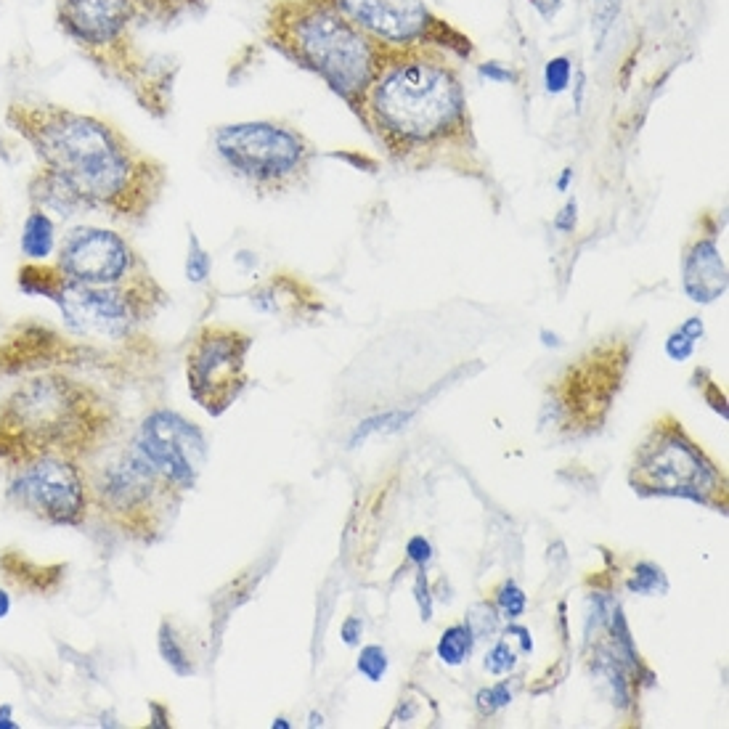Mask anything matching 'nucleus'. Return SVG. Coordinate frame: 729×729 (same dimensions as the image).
I'll use <instances>...</instances> for the list:
<instances>
[{"label": "nucleus", "instance_id": "nucleus-3", "mask_svg": "<svg viewBox=\"0 0 729 729\" xmlns=\"http://www.w3.org/2000/svg\"><path fill=\"white\" fill-rule=\"evenodd\" d=\"M114 430L117 409L101 390L64 372L35 374L0 403V464L19 470L46 456L83 464Z\"/></svg>", "mask_w": 729, "mask_h": 729}, {"label": "nucleus", "instance_id": "nucleus-34", "mask_svg": "<svg viewBox=\"0 0 729 729\" xmlns=\"http://www.w3.org/2000/svg\"><path fill=\"white\" fill-rule=\"evenodd\" d=\"M478 75L488 83H496V85H507V83H515L517 75L515 69L504 64V61H483L478 64Z\"/></svg>", "mask_w": 729, "mask_h": 729}, {"label": "nucleus", "instance_id": "nucleus-33", "mask_svg": "<svg viewBox=\"0 0 729 729\" xmlns=\"http://www.w3.org/2000/svg\"><path fill=\"white\" fill-rule=\"evenodd\" d=\"M467 626H470L475 637H488V634H494V631H496L494 608H491L488 602L478 605V608L472 610V616L467 618Z\"/></svg>", "mask_w": 729, "mask_h": 729}, {"label": "nucleus", "instance_id": "nucleus-40", "mask_svg": "<svg viewBox=\"0 0 729 729\" xmlns=\"http://www.w3.org/2000/svg\"><path fill=\"white\" fill-rule=\"evenodd\" d=\"M536 11L541 14V19H547V22H552L557 14L562 11V6H565V0H528Z\"/></svg>", "mask_w": 729, "mask_h": 729}, {"label": "nucleus", "instance_id": "nucleus-9", "mask_svg": "<svg viewBox=\"0 0 729 729\" xmlns=\"http://www.w3.org/2000/svg\"><path fill=\"white\" fill-rule=\"evenodd\" d=\"M631 486L639 494L682 496L698 504L724 502V478L708 456L671 419H663L647 435L631 470Z\"/></svg>", "mask_w": 729, "mask_h": 729}, {"label": "nucleus", "instance_id": "nucleus-20", "mask_svg": "<svg viewBox=\"0 0 729 729\" xmlns=\"http://www.w3.org/2000/svg\"><path fill=\"white\" fill-rule=\"evenodd\" d=\"M141 30L168 32L207 14V0H130Z\"/></svg>", "mask_w": 729, "mask_h": 729}, {"label": "nucleus", "instance_id": "nucleus-27", "mask_svg": "<svg viewBox=\"0 0 729 729\" xmlns=\"http://www.w3.org/2000/svg\"><path fill=\"white\" fill-rule=\"evenodd\" d=\"M666 578H663L661 568H655L650 562H642L634 570V578L629 581V589L637 594H655V592H666Z\"/></svg>", "mask_w": 729, "mask_h": 729}, {"label": "nucleus", "instance_id": "nucleus-17", "mask_svg": "<svg viewBox=\"0 0 729 729\" xmlns=\"http://www.w3.org/2000/svg\"><path fill=\"white\" fill-rule=\"evenodd\" d=\"M684 292L695 303H714L727 292V266L714 236H700L687 247L682 260Z\"/></svg>", "mask_w": 729, "mask_h": 729}, {"label": "nucleus", "instance_id": "nucleus-36", "mask_svg": "<svg viewBox=\"0 0 729 729\" xmlns=\"http://www.w3.org/2000/svg\"><path fill=\"white\" fill-rule=\"evenodd\" d=\"M406 555H409V560L417 565V568H425L427 562L433 560V547H430V541L425 539V536H414V539L409 541V547H406Z\"/></svg>", "mask_w": 729, "mask_h": 729}, {"label": "nucleus", "instance_id": "nucleus-19", "mask_svg": "<svg viewBox=\"0 0 729 729\" xmlns=\"http://www.w3.org/2000/svg\"><path fill=\"white\" fill-rule=\"evenodd\" d=\"M0 570L6 576L8 584L30 594H54L64 584V573L67 565L56 562V565H40L32 557H27L19 549H6L0 555Z\"/></svg>", "mask_w": 729, "mask_h": 729}, {"label": "nucleus", "instance_id": "nucleus-8", "mask_svg": "<svg viewBox=\"0 0 729 729\" xmlns=\"http://www.w3.org/2000/svg\"><path fill=\"white\" fill-rule=\"evenodd\" d=\"M213 149L228 173L260 197L300 189L316 160V146L281 120L218 125L213 130Z\"/></svg>", "mask_w": 729, "mask_h": 729}, {"label": "nucleus", "instance_id": "nucleus-10", "mask_svg": "<svg viewBox=\"0 0 729 729\" xmlns=\"http://www.w3.org/2000/svg\"><path fill=\"white\" fill-rule=\"evenodd\" d=\"M358 30L390 48L433 46L449 51L459 61L475 59V43L467 32L435 14L425 0H321Z\"/></svg>", "mask_w": 729, "mask_h": 729}, {"label": "nucleus", "instance_id": "nucleus-26", "mask_svg": "<svg viewBox=\"0 0 729 729\" xmlns=\"http://www.w3.org/2000/svg\"><path fill=\"white\" fill-rule=\"evenodd\" d=\"M210 268H213V258L210 252L202 247L199 236L194 231H189V255H186V279L191 284H202L210 276Z\"/></svg>", "mask_w": 729, "mask_h": 729}, {"label": "nucleus", "instance_id": "nucleus-29", "mask_svg": "<svg viewBox=\"0 0 729 729\" xmlns=\"http://www.w3.org/2000/svg\"><path fill=\"white\" fill-rule=\"evenodd\" d=\"M570 77H573V61L568 56H555V59L547 61L544 67V85H547V93L557 96L570 85Z\"/></svg>", "mask_w": 729, "mask_h": 729}, {"label": "nucleus", "instance_id": "nucleus-41", "mask_svg": "<svg viewBox=\"0 0 729 729\" xmlns=\"http://www.w3.org/2000/svg\"><path fill=\"white\" fill-rule=\"evenodd\" d=\"M584 93H586V72H581V69H578V72H576V85H573V107H576V112H581V109H584Z\"/></svg>", "mask_w": 729, "mask_h": 729}, {"label": "nucleus", "instance_id": "nucleus-21", "mask_svg": "<svg viewBox=\"0 0 729 729\" xmlns=\"http://www.w3.org/2000/svg\"><path fill=\"white\" fill-rule=\"evenodd\" d=\"M22 255L32 263H43L56 250V221L46 210L30 205V213L24 218L22 239H19Z\"/></svg>", "mask_w": 729, "mask_h": 729}, {"label": "nucleus", "instance_id": "nucleus-11", "mask_svg": "<svg viewBox=\"0 0 729 729\" xmlns=\"http://www.w3.org/2000/svg\"><path fill=\"white\" fill-rule=\"evenodd\" d=\"M252 337L226 324H207L197 332L186 356L191 398L210 414H226L247 388V353Z\"/></svg>", "mask_w": 729, "mask_h": 729}, {"label": "nucleus", "instance_id": "nucleus-45", "mask_svg": "<svg viewBox=\"0 0 729 729\" xmlns=\"http://www.w3.org/2000/svg\"><path fill=\"white\" fill-rule=\"evenodd\" d=\"M0 727H8V729H16L19 724L11 719V706H3L0 708Z\"/></svg>", "mask_w": 729, "mask_h": 729}, {"label": "nucleus", "instance_id": "nucleus-44", "mask_svg": "<svg viewBox=\"0 0 729 729\" xmlns=\"http://www.w3.org/2000/svg\"><path fill=\"white\" fill-rule=\"evenodd\" d=\"M509 631L512 634H517L520 637V642H523V653H531L533 650V642L528 639V629H523V626H509Z\"/></svg>", "mask_w": 729, "mask_h": 729}, {"label": "nucleus", "instance_id": "nucleus-1", "mask_svg": "<svg viewBox=\"0 0 729 729\" xmlns=\"http://www.w3.org/2000/svg\"><path fill=\"white\" fill-rule=\"evenodd\" d=\"M38 157V165L64 175L91 213L141 226L168 186V170L138 149L114 122L64 104L14 99L3 114Z\"/></svg>", "mask_w": 729, "mask_h": 729}, {"label": "nucleus", "instance_id": "nucleus-16", "mask_svg": "<svg viewBox=\"0 0 729 729\" xmlns=\"http://www.w3.org/2000/svg\"><path fill=\"white\" fill-rule=\"evenodd\" d=\"M75 356V350L64 345V337L43 324H19L8 332L0 348V369L3 372H22L38 364H56Z\"/></svg>", "mask_w": 729, "mask_h": 729}, {"label": "nucleus", "instance_id": "nucleus-13", "mask_svg": "<svg viewBox=\"0 0 729 729\" xmlns=\"http://www.w3.org/2000/svg\"><path fill=\"white\" fill-rule=\"evenodd\" d=\"M629 348L621 342H610L605 348L594 350L578 366H570L557 390L555 409L560 419L573 430L584 427L586 433L600 427L610 401L626 372Z\"/></svg>", "mask_w": 729, "mask_h": 729}, {"label": "nucleus", "instance_id": "nucleus-15", "mask_svg": "<svg viewBox=\"0 0 729 729\" xmlns=\"http://www.w3.org/2000/svg\"><path fill=\"white\" fill-rule=\"evenodd\" d=\"M133 443L178 491L197 486L207 459V443L202 430L189 419L168 409L154 411L141 422Z\"/></svg>", "mask_w": 729, "mask_h": 729}, {"label": "nucleus", "instance_id": "nucleus-12", "mask_svg": "<svg viewBox=\"0 0 729 729\" xmlns=\"http://www.w3.org/2000/svg\"><path fill=\"white\" fill-rule=\"evenodd\" d=\"M6 502L56 528H80L91 512L83 464L64 456H46L19 467L8 483Z\"/></svg>", "mask_w": 729, "mask_h": 729}, {"label": "nucleus", "instance_id": "nucleus-14", "mask_svg": "<svg viewBox=\"0 0 729 729\" xmlns=\"http://www.w3.org/2000/svg\"><path fill=\"white\" fill-rule=\"evenodd\" d=\"M56 266L80 284H122L146 268V260L117 231L99 226L69 228L56 252Z\"/></svg>", "mask_w": 729, "mask_h": 729}, {"label": "nucleus", "instance_id": "nucleus-22", "mask_svg": "<svg viewBox=\"0 0 729 729\" xmlns=\"http://www.w3.org/2000/svg\"><path fill=\"white\" fill-rule=\"evenodd\" d=\"M472 645H475V634L467 623H459V626H451L441 634V642H438V658H441L446 666H462L467 658L472 655Z\"/></svg>", "mask_w": 729, "mask_h": 729}, {"label": "nucleus", "instance_id": "nucleus-28", "mask_svg": "<svg viewBox=\"0 0 729 729\" xmlns=\"http://www.w3.org/2000/svg\"><path fill=\"white\" fill-rule=\"evenodd\" d=\"M356 666L361 671V676H366L369 682H380L382 676L388 674V653L380 645L364 647L361 655H358Z\"/></svg>", "mask_w": 729, "mask_h": 729}, {"label": "nucleus", "instance_id": "nucleus-35", "mask_svg": "<svg viewBox=\"0 0 729 729\" xmlns=\"http://www.w3.org/2000/svg\"><path fill=\"white\" fill-rule=\"evenodd\" d=\"M692 350H695V342H692L690 337L684 335V332H679V329H676L674 335L666 340V353H669V358L679 361V364H682V361H687V358L692 356Z\"/></svg>", "mask_w": 729, "mask_h": 729}, {"label": "nucleus", "instance_id": "nucleus-42", "mask_svg": "<svg viewBox=\"0 0 729 729\" xmlns=\"http://www.w3.org/2000/svg\"><path fill=\"white\" fill-rule=\"evenodd\" d=\"M679 332H684V335H687L692 342H695V340H700V337H703V332H706V329H703V321H700L698 316H692V319H687L682 327H679Z\"/></svg>", "mask_w": 729, "mask_h": 729}, {"label": "nucleus", "instance_id": "nucleus-25", "mask_svg": "<svg viewBox=\"0 0 729 729\" xmlns=\"http://www.w3.org/2000/svg\"><path fill=\"white\" fill-rule=\"evenodd\" d=\"M623 0H592V27L597 35V43H605L610 30L616 27L618 16H621Z\"/></svg>", "mask_w": 729, "mask_h": 729}, {"label": "nucleus", "instance_id": "nucleus-48", "mask_svg": "<svg viewBox=\"0 0 729 729\" xmlns=\"http://www.w3.org/2000/svg\"><path fill=\"white\" fill-rule=\"evenodd\" d=\"M274 727H281V729H289V722H287V719H276V722H274Z\"/></svg>", "mask_w": 729, "mask_h": 729}, {"label": "nucleus", "instance_id": "nucleus-6", "mask_svg": "<svg viewBox=\"0 0 729 729\" xmlns=\"http://www.w3.org/2000/svg\"><path fill=\"white\" fill-rule=\"evenodd\" d=\"M16 287L30 297H46L59 308L64 327L85 340H128L165 305V289L149 266L122 284L91 287L69 279L56 263L27 260L16 271Z\"/></svg>", "mask_w": 729, "mask_h": 729}, {"label": "nucleus", "instance_id": "nucleus-32", "mask_svg": "<svg viewBox=\"0 0 729 729\" xmlns=\"http://www.w3.org/2000/svg\"><path fill=\"white\" fill-rule=\"evenodd\" d=\"M509 700H512V690H509L507 682L494 684V687L478 692V706L483 714H496L499 708L509 706Z\"/></svg>", "mask_w": 729, "mask_h": 729}, {"label": "nucleus", "instance_id": "nucleus-4", "mask_svg": "<svg viewBox=\"0 0 729 729\" xmlns=\"http://www.w3.org/2000/svg\"><path fill=\"white\" fill-rule=\"evenodd\" d=\"M263 40L289 64L319 77L353 114L390 54V46L321 0H271Z\"/></svg>", "mask_w": 729, "mask_h": 729}, {"label": "nucleus", "instance_id": "nucleus-46", "mask_svg": "<svg viewBox=\"0 0 729 729\" xmlns=\"http://www.w3.org/2000/svg\"><path fill=\"white\" fill-rule=\"evenodd\" d=\"M11 613V597L6 589H0V618H6Z\"/></svg>", "mask_w": 729, "mask_h": 729}, {"label": "nucleus", "instance_id": "nucleus-47", "mask_svg": "<svg viewBox=\"0 0 729 729\" xmlns=\"http://www.w3.org/2000/svg\"><path fill=\"white\" fill-rule=\"evenodd\" d=\"M570 178H573V170H570V168H565V170H562V175H560V181H557V189H560V191H565V189H568V183H570Z\"/></svg>", "mask_w": 729, "mask_h": 729}, {"label": "nucleus", "instance_id": "nucleus-23", "mask_svg": "<svg viewBox=\"0 0 729 729\" xmlns=\"http://www.w3.org/2000/svg\"><path fill=\"white\" fill-rule=\"evenodd\" d=\"M160 655L178 676H191L197 671L189 655H186V650L181 647V642H178V637H175L170 621H162L160 626Z\"/></svg>", "mask_w": 729, "mask_h": 729}, {"label": "nucleus", "instance_id": "nucleus-30", "mask_svg": "<svg viewBox=\"0 0 729 729\" xmlns=\"http://www.w3.org/2000/svg\"><path fill=\"white\" fill-rule=\"evenodd\" d=\"M496 605H499V613H502L504 618H509V621H515V618L523 616V610H525V594L523 589L517 584H512V581H507V584L499 589V597H496Z\"/></svg>", "mask_w": 729, "mask_h": 729}, {"label": "nucleus", "instance_id": "nucleus-5", "mask_svg": "<svg viewBox=\"0 0 729 729\" xmlns=\"http://www.w3.org/2000/svg\"><path fill=\"white\" fill-rule=\"evenodd\" d=\"M56 27L91 67L130 93L138 107L157 120L173 109L178 61L154 54L141 43L130 0H56Z\"/></svg>", "mask_w": 729, "mask_h": 729}, {"label": "nucleus", "instance_id": "nucleus-39", "mask_svg": "<svg viewBox=\"0 0 729 729\" xmlns=\"http://www.w3.org/2000/svg\"><path fill=\"white\" fill-rule=\"evenodd\" d=\"M361 631H364V623H361V618L350 616L348 621L342 623V642H345L348 647L358 645V637H361Z\"/></svg>", "mask_w": 729, "mask_h": 729}, {"label": "nucleus", "instance_id": "nucleus-2", "mask_svg": "<svg viewBox=\"0 0 729 729\" xmlns=\"http://www.w3.org/2000/svg\"><path fill=\"white\" fill-rule=\"evenodd\" d=\"M462 64L443 48H390L356 114L390 160L427 168L475 154Z\"/></svg>", "mask_w": 729, "mask_h": 729}, {"label": "nucleus", "instance_id": "nucleus-24", "mask_svg": "<svg viewBox=\"0 0 729 729\" xmlns=\"http://www.w3.org/2000/svg\"><path fill=\"white\" fill-rule=\"evenodd\" d=\"M411 419V411H388V414H377V417L364 419L361 425L356 427V433L350 435V449H356L358 443H364L369 435L374 433H390V430H398Z\"/></svg>", "mask_w": 729, "mask_h": 729}, {"label": "nucleus", "instance_id": "nucleus-18", "mask_svg": "<svg viewBox=\"0 0 729 729\" xmlns=\"http://www.w3.org/2000/svg\"><path fill=\"white\" fill-rule=\"evenodd\" d=\"M27 197H30V205L46 210L51 218L56 215L61 221H72L77 215L91 213V207L85 205V199L77 194L75 186L46 165H38L32 170L30 181H27Z\"/></svg>", "mask_w": 729, "mask_h": 729}, {"label": "nucleus", "instance_id": "nucleus-43", "mask_svg": "<svg viewBox=\"0 0 729 729\" xmlns=\"http://www.w3.org/2000/svg\"><path fill=\"white\" fill-rule=\"evenodd\" d=\"M149 711H152V727H170V711L160 703H149Z\"/></svg>", "mask_w": 729, "mask_h": 729}, {"label": "nucleus", "instance_id": "nucleus-7", "mask_svg": "<svg viewBox=\"0 0 729 729\" xmlns=\"http://www.w3.org/2000/svg\"><path fill=\"white\" fill-rule=\"evenodd\" d=\"M83 475L91 507L136 541L160 539L183 494L138 451L136 443L120 449L104 446L85 459Z\"/></svg>", "mask_w": 729, "mask_h": 729}, {"label": "nucleus", "instance_id": "nucleus-31", "mask_svg": "<svg viewBox=\"0 0 729 729\" xmlns=\"http://www.w3.org/2000/svg\"><path fill=\"white\" fill-rule=\"evenodd\" d=\"M515 666H517V658L507 642H496V645L491 647V653L486 655V671H491V674H496V676L509 674V671L515 669Z\"/></svg>", "mask_w": 729, "mask_h": 729}, {"label": "nucleus", "instance_id": "nucleus-49", "mask_svg": "<svg viewBox=\"0 0 729 729\" xmlns=\"http://www.w3.org/2000/svg\"><path fill=\"white\" fill-rule=\"evenodd\" d=\"M316 724H319V727H321V724H324V722H321V716L313 714V716H311V727H316Z\"/></svg>", "mask_w": 729, "mask_h": 729}, {"label": "nucleus", "instance_id": "nucleus-37", "mask_svg": "<svg viewBox=\"0 0 729 729\" xmlns=\"http://www.w3.org/2000/svg\"><path fill=\"white\" fill-rule=\"evenodd\" d=\"M414 592H417V602H419V610H422V618H425V621H430V618H433V602H430V592H427L425 568H419V576H417V584H414Z\"/></svg>", "mask_w": 729, "mask_h": 729}, {"label": "nucleus", "instance_id": "nucleus-38", "mask_svg": "<svg viewBox=\"0 0 729 729\" xmlns=\"http://www.w3.org/2000/svg\"><path fill=\"white\" fill-rule=\"evenodd\" d=\"M576 210H578L576 199H570L568 205L562 207L560 213L555 215V228H557V231H562V234H573V228H576V221H578Z\"/></svg>", "mask_w": 729, "mask_h": 729}]
</instances>
